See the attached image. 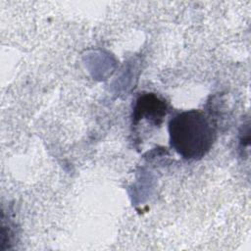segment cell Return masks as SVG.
Segmentation results:
<instances>
[{
  "label": "cell",
  "mask_w": 251,
  "mask_h": 251,
  "mask_svg": "<svg viewBox=\"0 0 251 251\" xmlns=\"http://www.w3.org/2000/svg\"><path fill=\"white\" fill-rule=\"evenodd\" d=\"M172 148L185 160H199L212 148L216 128L211 119L200 110L183 111L169 122Z\"/></svg>",
  "instance_id": "obj_1"
},
{
  "label": "cell",
  "mask_w": 251,
  "mask_h": 251,
  "mask_svg": "<svg viewBox=\"0 0 251 251\" xmlns=\"http://www.w3.org/2000/svg\"><path fill=\"white\" fill-rule=\"evenodd\" d=\"M168 114L167 102L155 93L147 92L138 96L132 112V125L146 121L153 126H160Z\"/></svg>",
  "instance_id": "obj_2"
}]
</instances>
